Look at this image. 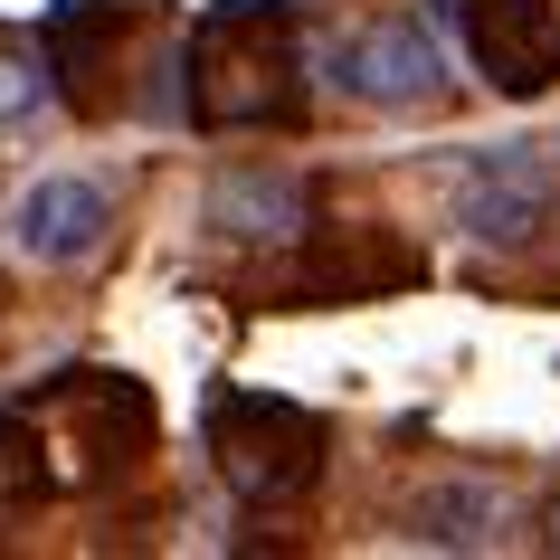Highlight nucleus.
<instances>
[{
  "label": "nucleus",
  "mask_w": 560,
  "mask_h": 560,
  "mask_svg": "<svg viewBox=\"0 0 560 560\" xmlns=\"http://www.w3.org/2000/svg\"><path fill=\"white\" fill-rule=\"evenodd\" d=\"M332 77H342V95H361V105H428V95L446 86V58H438V38L418 30V20H371V30L342 38Z\"/></svg>",
  "instance_id": "obj_5"
},
{
  "label": "nucleus",
  "mask_w": 560,
  "mask_h": 560,
  "mask_svg": "<svg viewBox=\"0 0 560 560\" xmlns=\"http://www.w3.org/2000/svg\"><path fill=\"white\" fill-rule=\"evenodd\" d=\"M466 58L494 77L503 95L560 86V0H446Z\"/></svg>",
  "instance_id": "obj_4"
},
{
  "label": "nucleus",
  "mask_w": 560,
  "mask_h": 560,
  "mask_svg": "<svg viewBox=\"0 0 560 560\" xmlns=\"http://www.w3.org/2000/svg\"><path fill=\"white\" fill-rule=\"evenodd\" d=\"M418 523H428V541H475L466 523H485V494H438Z\"/></svg>",
  "instance_id": "obj_10"
},
{
  "label": "nucleus",
  "mask_w": 560,
  "mask_h": 560,
  "mask_svg": "<svg viewBox=\"0 0 560 560\" xmlns=\"http://www.w3.org/2000/svg\"><path fill=\"white\" fill-rule=\"evenodd\" d=\"M133 38H143V0H58L48 10V77L77 115H115L124 86L115 67L133 58Z\"/></svg>",
  "instance_id": "obj_3"
},
{
  "label": "nucleus",
  "mask_w": 560,
  "mask_h": 560,
  "mask_svg": "<svg viewBox=\"0 0 560 560\" xmlns=\"http://www.w3.org/2000/svg\"><path fill=\"white\" fill-rule=\"evenodd\" d=\"M551 541H560V503H551Z\"/></svg>",
  "instance_id": "obj_11"
},
{
  "label": "nucleus",
  "mask_w": 560,
  "mask_h": 560,
  "mask_svg": "<svg viewBox=\"0 0 560 560\" xmlns=\"http://www.w3.org/2000/svg\"><path fill=\"white\" fill-rule=\"evenodd\" d=\"M180 115L200 133H276L304 115V38L285 0H219L180 58Z\"/></svg>",
  "instance_id": "obj_1"
},
{
  "label": "nucleus",
  "mask_w": 560,
  "mask_h": 560,
  "mask_svg": "<svg viewBox=\"0 0 560 560\" xmlns=\"http://www.w3.org/2000/svg\"><path fill=\"white\" fill-rule=\"evenodd\" d=\"M219 229L285 237V229H304V190H295V180H257V172H237V180H219Z\"/></svg>",
  "instance_id": "obj_8"
},
{
  "label": "nucleus",
  "mask_w": 560,
  "mask_h": 560,
  "mask_svg": "<svg viewBox=\"0 0 560 560\" xmlns=\"http://www.w3.org/2000/svg\"><path fill=\"white\" fill-rule=\"evenodd\" d=\"M456 209H466L475 237H532L541 219H551V162H541V143L475 152L466 180H456Z\"/></svg>",
  "instance_id": "obj_6"
},
{
  "label": "nucleus",
  "mask_w": 560,
  "mask_h": 560,
  "mask_svg": "<svg viewBox=\"0 0 560 560\" xmlns=\"http://www.w3.org/2000/svg\"><path fill=\"white\" fill-rule=\"evenodd\" d=\"M38 105H48V77H38L30 58H0V133H20Z\"/></svg>",
  "instance_id": "obj_9"
},
{
  "label": "nucleus",
  "mask_w": 560,
  "mask_h": 560,
  "mask_svg": "<svg viewBox=\"0 0 560 560\" xmlns=\"http://www.w3.org/2000/svg\"><path fill=\"white\" fill-rule=\"evenodd\" d=\"M209 446H219V475H229L247 503H285L324 475L332 428L295 399H266V389H219L209 399Z\"/></svg>",
  "instance_id": "obj_2"
},
{
  "label": "nucleus",
  "mask_w": 560,
  "mask_h": 560,
  "mask_svg": "<svg viewBox=\"0 0 560 560\" xmlns=\"http://www.w3.org/2000/svg\"><path fill=\"white\" fill-rule=\"evenodd\" d=\"M10 237H20V257H38V266L95 257V247H105V190H95V180H77V172L38 180L30 200H20V219H10Z\"/></svg>",
  "instance_id": "obj_7"
}]
</instances>
